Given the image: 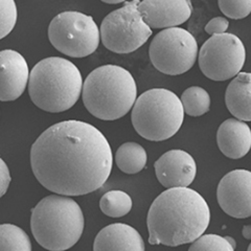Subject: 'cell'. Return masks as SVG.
<instances>
[{
    "instance_id": "1",
    "label": "cell",
    "mask_w": 251,
    "mask_h": 251,
    "mask_svg": "<svg viewBox=\"0 0 251 251\" xmlns=\"http://www.w3.org/2000/svg\"><path fill=\"white\" fill-rule=\"evenodd\" d=\"M112 164L107 138L94 126L81 121L52 125L30 150V166L39 183L64 196L99 190L111 174Z\"/></svg>"
},
{
    "instance_id": "2",
    "label": "cell",
    "mask_w": 251,
    "mask_h": 251,
    "mask_svg": "<svg viewBox=\"0 0 251 251\" xmlns=\"http://www.w3.org/2000/svg\"><path fill=\"white\" fill-rule=\"evenodd\" d=\"M209 222V206L198 192L188 186L167 188L149 209V243L170 247L190 244L205 232Z\"/></svg>"
},
{
    "instance_id": "3",
    "label": "cell",
    "mask_w": 251,
    "mask_h": 251,
    "mask_svg": "<svg viewBox=\"0 0 251 251\" xmlns=\"http://www.w3.org/2000/svg\"><path fill=\"white\" fill-rule=\"evenodd\" d=\"M84 227L83 211L69 196H47L31 209V233L38 244L47 250L74 247L81 239Z\"/></svg>"
},
{
    "instance_id": "4",
    "label": "cell",
    "mask_w": 251,
    "mask_h": 251,
    "mask_svg": "<svg viewBox=\"0 0 251 251\" xmlns=\"http://www.w3.org/2000/svg\"><path fill=\"white\" fill-rule=\"evenodd\" d=\"M28 93L33 103L43 111L59 113L75 105L82 93L80 70L67 59L50 57L31 69Z\"/></svg>"
},
{
    "instance_id": "5",
    "label": "cell",
    "mask_w": 251,
    "mask_h": 251,
    "mask_svg": "<svg viewBox=\"0 0 251 251\" xmlns=\"http://www.w3.org/2000/svg\"><path fill=\"white\" fill-rule=\"evenodd\" d=\"M88 112L101 121H115L127 114L137 99V86L127 69L103 65L88 75L82 88Z\"/></svg>"
},
{
    "instance_id": "6",
    "label": "cell",
    "mask_w": 251,
    "mask_h": 251,
    "mask_svg": "<svg viewBox=\"0 0 251 251\" xmlns=\"http://www.w3.org/2000/svg\"><path fill=\"white\" fill-rule=\"evenodd\" d=\"M131 121L138 134L151 141L174 136L184 121L181 100L171 90L153 88L139 96L132 107Z\"/></svg>"
},
{
    "instance_id": "7",
    "label": "cell",
    "mask_w": 251,
    "mask_h": 251,
    "mask_svg": "<svg viewBox=\"0 0 251 251\" xmlns=\"http://www.w3.org/2000/svg\"><path fill=\"white\" fill-rule=\"evenodd\" d=\"M49 39L60 52L72 58H84L97 50L100 34L91 16L68 11L60 13L51 20Z\"/></svg>"
},
{
    "instance_id": "8",
    "label": "cell",
    "mask_w": 251,
    "mask_h": 251,
    "mask_svg": "<svg viewBox=\"0 0 251 251\" xmlns=\"http://www.w3.org/2000/svg\"><path fill=\"white\" fill-rule=\"evenodd\" d=\"M139 0L126 2L121 9L107 15L100 25V39L107 50L115 53H130L143 46L152 35L143 14Z\"/></svg>"
},
{
    "instance_id": "9",
    "label": "cell",
    "mask_w": 251,
    "mask_h": 251,
    "mask_svg": "<svg viewBox=\"0 0 251 251\" xmlns=\"http://www.w3.org/2000/svg\"><path fill=\"white\" fill-rule=\"evenodd\" d=\"M149 56L160 73L179 75L194 66L198 57V43L193 34L184 28H164L153 38Z\"/></svg>"
},
{
    "instance_id": "10",
    "label": "cell",
    "mask_w": 251,
    "mask_h": 251,
    "mask_svg": "<svg viewBox=\"0 0 251 251\" xmlns=\"http://www.w3.org/2000/svg\"><path fill=\"white\" fill-rule=\"evenodd\" d=\"M246 50L241 39L233 34L213 35L199 51L202 74L213 81L222 82L234 77L245 64Z\"/></svg>"
},
{
    "instance_id": "11",
    "label": "cell",
    "mask_w": 251,
    "mask_h": 251,
    "mask_svg": "<svg viewBox=\"0 0 251 251\" xmlns=\"http://www.w3.org/2000/svg\"><path fill=\"white\" fill-rule=\"evenodd\" d=\"M217 199L224 213L235 219L251 216V173L234 170L226 174L217 188Z\"/></svg>"
},
{
    "instance_id": "12",
    "label": "cell",
    "mask_w": 251,
    "mask_h": 251,
    "mask_svg": "<svg viewBox=\"0 0 251 251\" xmlns=\"http://www.w3.org/2000/svg\"><path fill=\"white\" fill-rule=\"evenodd\" d=\"M156 177L166 188L190 186L197 174V164L191 154L171 150L154 163Z\"/></svg>"
},
{
    "instance_id": "13",
    "label": "cell",
    "mask_w": 251,
    "mask_h": 251,
    "mask_svg": "<svg viewBox=\"0 0 251 251\" xmlns=\"http://www.w3.org/2000/svg\"><path fill=\"white\" fill-rule=\"evenodd\" d=\"M138 9L151 28H170L190 19L193 5L191 0H143Z\"/></svg>"
},
{
    "instance_id": "14",
    "label": "cell",
    "mask_w": 251,
    "mask_h": 251,
    "mask_svg": "<svg viewBox=\"0 0 251 251\" xmlns=\"http://www.w3.org/2000/svg\"><path fill=\"white\" fill-rule=\"evenodd\" d=\"M29 69L25 58L18 51H0V100L19 99L28 84Z\"/></svg>"
},
{
    "instance_id": "15",
    "label": "cell",
    "mask_w": 251,
    "mask_h": 251,
    "mask_svg": "<svg viewBox=\"0 0 251 251\" xmlns=\"http://www.w3.org/2000/svg\"><path fill=\"white\" fill-rule=\"evenodd\" d=\"M217 144L220 151L228 158H243L251 147L249 126L238 119L226 120L217 131Z\"/></svg>"
},
{
    "instance_id": "16",
    "label": "cell",
    "mask_w": 251,
    "mask_h": 251,
    "mask_svg": "<svg viewBox=\"0 0 251 251\" xmlns=\"http://www.w3.org/2000/svg\"><path fill=\"white\" fill-rule=\"evenodd\" d=\"M145 242L139 232L128 224L114 223L101 229L94 240V251H144Z\"/></svg>"
},
{
    "instance_id": "17",
    "label": "cell",
    "mask_w": 251,
    "mask_h": 251,
    "mask_svg": "<svg viewBox=\"0 0 251 251\" xmlns=\"http://www.w3.org/2000/svg\"><path fill=\"white\" fill-rule=\"evenodd\" d=\"M251 75L239 73L225 92V104L229 112L240 121H251Z\"/></svg>"
},
{
    "instance_id": "18",
    "label": "cell",
    "mask_w": 251,
    "mask_h": 251,
    "mask_svg": "<svg viewBox=\"0 0 251 251\" xmlns=\"http://www.w3.org/2000/svg\"><path fill=\"white\" fill-rule=\"evenodd\" d=\"M147 159L148 155L143 146L133 141L123 144L115 154L117 168L130 175L143 171L147 164Z\"/></svg>"
},
{
    "instance_id": "19",
    "label": "cell",
    "mask_w": 251,
    "mask_h": 251,
    "mask_svg": "<svg viewBox=\"0 0 251 251\" xmlns=\"http://www.w3.org/2000/svg\"><path fill=\"white\" fill-rule=\"evenodd\" d=\"M132 199L123 191L114 190L106 193L100 201V208L110 218H121L128 215L132 209Z\"/></svg>"
},
{
    "instance_id": "20",
    "label": "cell",
    "mask_w": 251,
    "mask_h": 251,
    "mask_svg": "<svg viewBox=\"0 0 251 251\" xmlns=\"http://www.w3.org/2000/svg\"><path fill=\"white\" fill-rule=\"evenodd\" d=\"M180 100H181L184 112L193 117L205 114L210 109L209 93L199 86L187 88L182 93Z\"/></svg>"
},
{
    "instance_id": "21",
    "label": "cell",
    "mask_w": 251,
    "mask_h": 251,
    "mask_svg": "<svg viewBox=\"0 0 251 251\" xmlns=\"http://www.w3.org/2000/svg\"><path fill=\"white\" fill-rule=\"evenodd\" d=\"M0 250L30 251V239L20 227L14 224H1L0 225Z\"/></svg>"
},
{
    "instance_id": "22",
    "label": "cell",
    "mask_w": 251,
    "mask_h": 251,
    "mask_svg": "<svg viewBox=\"0 0 251 251\" xmlns=\"http://www.w3.org/2000/svg\"><path fill=\"white\" fill-rule=\"evenodd\" d=\"M190 251H234L235 241L229 237H221L218 234L200 235L191 243Z\"/></svg>"
},
{
    "instance_id": "23",
    "label": "cell",
    "mask_w": 251,
    "mask_h": 251,
    "mask_svg": "<svg viewBox=\"0 0 251 251\" xmlns=\"http://www.w3.org/2000/svg\"><path fill=\"white\" fill-rule=\"evenodd\" d=\"M18 18L15 0H0V40L14 29Z\"/></svg>"
},
{
    "instance_id": "24",
    "label": "cell",
    "mask_w": 251,
    "mask_h": 251,
    "mask_svg": "<svg viewBox=\"0 0 251 251\" xmlns=\"http://www.w3.org/2000/svg\"><path fill=\"white\" fill-rule=\"evenodd\" d=\"M221 12L230 19H244L251 12V0H219Z\"/></svg>"
},
{
    "instance_id": "25",
    "label": "cell",
    "mask_w": 251,
    "mask_h": 251,
    "mask_svg": "<svg viewBox=\"0 0 251 251\" xmlns=\"http://www.w3.org/2000/svg\"><path fill=\"white\" fill-rule=\"evenodd\" d=\"M229 26V21L225 17H216L205 25V31L209 35H219L226 33Z\"/></svg>"
},
{
    "instance_id": "26",
    "label": "cell",
    "mask_w": 251,
    "mask_h": 251,
    "mask_svg": "<svg viewBox=\"0 0 251 251\" xmlns=\"http://www.w3.org/2000/svg\"><path fill=\"white\" fill-rule=\"evenodd\" d=\"M11 183V173L6 163L0 158V198L5 195Z\"/></svg>"
},
{
    "instance_id": "27",
    "label": "cell",
    "mask_w": 251,
    "mask_h": 251,
    "mask_svg": "<svg viewBox=\"0 0 251 251\" xmlns=\"http://www.w3.org/2000/svg\"><path fill=\"white\" fill-rule=\"evenodd\" d=\"M243 237H244L245 239L247 240H250L251 239V226L250 225H245L244 228H243Z\"/></svg>"
},
{
    "instance_id": "28",
    "label": "cell",
    "mask_w": 251,
    "mask_h": 251,
    "mask_svg": "<svg viewBox=\"0 0 251 251\" xmlns=\"http://www.w3.org/2000/svg\"><path fill=\"white\" fill-rule=\"evenodd\" d=\"M100 1H103V2L108 3V4H117V3L125 2L126 0H100Z\"/></svg>"
}]
</instances>
